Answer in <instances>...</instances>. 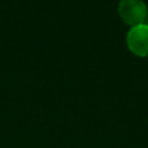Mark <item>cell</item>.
I'll use <instances>...</instances> for the list:
<instances>
[{
	"instance_id": "7a4b0ae2",
	"label": "cell",
	"mask_w": 148,
	"mask_h": 148,
	"mask_svg": "<svg viewBox=\"0 0 148 148\" xmlns=\"http://www.w3.org/2000/svg\"><path fill=\"white\" fill-rule=\"evenodd\" d=\"M126 43L133 53L138 56H146L148 55V25L147 23H139V25L131 26L126 35Z\"/></svg>"
},
{
	"instance_id": "6da1fadb",
	"label": "cell",
	"mask_w": 148,
	"mask_h": 148,
	"mask_svg": "<svg viewBox=\"0 0 148 148\" xmlns=\"http://www.w3.org/2000/svg\"><path fill=\"white\" fill-rule=\"evenodd\" d=\"M118 13L126 23L135 26L146 21L148 9L143 0H120Z\"/></svg>"
}]
</instances>
